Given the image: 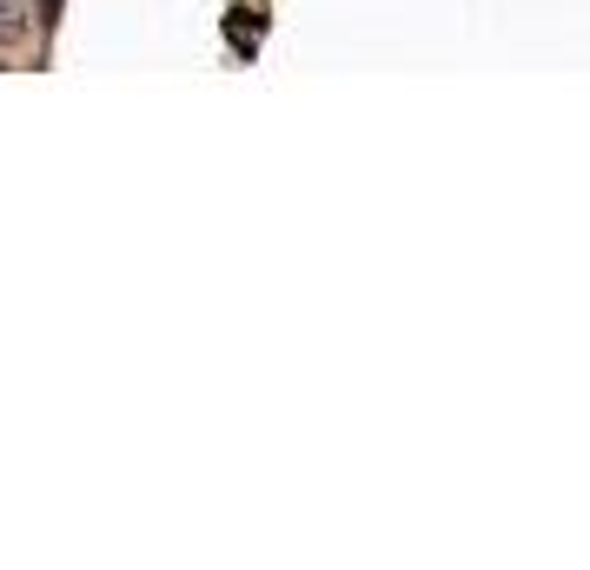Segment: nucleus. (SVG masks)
Segmentation results:
<instances>
[{
	"label": "nucleus",
	"mask_w": 590,
	"mask_h": 570,
	"mask_svg": "<svg viewBox=\"0 0 590 570\" xmlns=\"http://www.w3.org/2000/svg\"><path fill=\"white\" fill-rule=\"evenodd\" d=\"M13 33H20V13H13V7H0V40H13Z\"/></svg>",
	"instance_id": "obj_1"
}]
</instances>
